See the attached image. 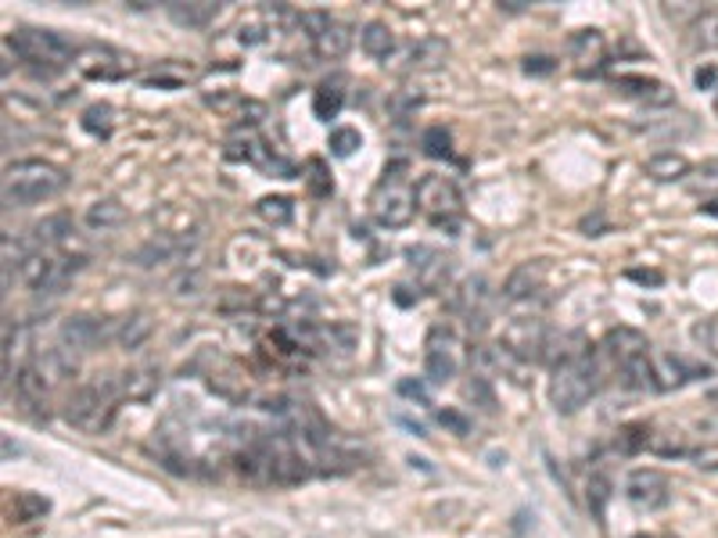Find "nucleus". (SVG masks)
Returning a JSON list of instances; mask_svg holds the SVG:
<instances>
[{
  "instance_id": "f257e3e1",
  "label": "nucleus",
  "mask_w": 718,
  "mask_h": 538,
  "mask_svg": "<svg viewBox=\"0 0 718 538\" xmlns=\"http://www.w3.org/2000/svg\"><path fill=\"white\" fill-rule=\"evenodd\" d=\"M546 362H554V377H550L554 409L565 417L579 414L600 385V370H597V359H592V352H589V341L582 335L560 338V348L550 352Z\"/></svg>"
},
{
  "instance_id": "f03ea898",
  "label": "nucleus",
  "mask_w": 718,
  "mask_h": 538,
  "mask_svg": "<svg viewBox=\"0 0 718 538\" xmlns=\"http://www.w3.org/2000/svg\"><path fill=\"white\" fill-rule=\"evenodd\" d=\"M66 169L47 158H22L4 169V201L8 205H40L66 191Z\"/></svg>"
},
{
  "instance_id": "7ed1b4c3",
  "label": "nucleus",
  "mask_w": 718,
  "mask_h": 538,
  "mask_svg": "<svg viewBox=\"0 0 718 538\" xmlns=\"http://www.w3.org/2000/svg\"><path fill=\"white\" fill-rule=\"evenodd\" d=\"M406 172H410L406 162H388L381 183L370 195V212L388 230L406 227L417 212V187L406 183Z\"/></svg>"
},
{
  "instance_id": "20e7f679",
  "label": "nucleus",
  "mask_w": 718,
  "mask_h": 538,
  "mask_svg": "<svg viewBox=\"0 0 718 538\" xmlns=\"http://www.w3.org/2000/svg\"><path fill=\"white\" fill-rule=\"evenodd\" d=\"M122 399V381L104 377V381H90L76 388L66 402V420L83 427V431H104L116 417V406Z\"/></svg>"
},
{
  "instance_id": "39448f33",
  "label": "nucleus",
  "mask_w": 718,
  "mask_h": 538,
  "mask_svg": "<svg viewBox=\"0 0 718 538\" xmlns=\"http://www.w3.org/2000/svg\"><path fill=\"white\" fill-rule=\"evenodd\" d=\"M11 43V51L22 61L37 69V76H51L58 69H66L72 61V43L54 33V29H33V26H19L4 37Z\"/></svg>"
},
{
  "instance_id": "423d86ee",
  "label": "nucleus",
  "mask_w": 718,
  "mask_h": 538,
  "mask_svg": "<svg viewBox=\"0 0 718 538\" xmlns=\"http://www.w3.org/2000/svg\"><path fill=\"white\" fill-rule=\"evenodd\" d=\"M417 209L425 212L435 227H439V223H452V219H460V209H463L460 187L452 183L449 177L428 172V177L417 183Z\"/></svg>"
},
{
  "instance_id": "0eeeda50",
  "label": "nucleus",
  "mask_w": 718,
  "mask_h": 538,
  "mask_svg": "<svg viewBox=\"0 0 718 538\" xmlns=\"http://www.w3.org/2000/svg\"><path fill=\"white\" fill-rule=\"evenodd\" d=\"M499 348L510 352L513 359L525 362H542L550 356V327L542 320H532V316H521V320H510L503 327V338H499Z\"/></svg>"
},
{
  "instance_id": "6e6552de",
  "label": "nucleus",
  "mask_w": 718,
  "mask_h": 538,
  "mask_svg": "<svg viewBox=\"0 0 718 538\" xmlns=\"http://www.w3.org/2000/svg\"><path fill=\"white\" fill-rule=\"evenodd\" d=\"M626 496L629 502L636 506V510H661V506H668V499H672V488H668V478L661 470H654V467H639L629 474V481H626Z\"/></svg>"
},
{
  "instance_id": "1a4fd4ad",
  "label": "nucleus",
  "mask_w": 718,
  "mask_h": 538,
  "mask_svg": "<svg viewBox=\"0 0 718 538\" xmlns=\"http://www.w3.org/2000/svg\"><path fill=\"white\" fill-rule=\"evenodd\" d=\"M58 335H61V341H66L69 352H93V348L104 345L108 323L98 320V316H66Z\"/></svg>"
},
{
  "instance_id": "9d476101",
  "label": "nucleus",
  "mask_w": 718,
  "mask_h": 538,
  "mask_svg": "<svg viewBox=\"0 0 718 538\" xmlns=\"http://www.w3.org/2000/svg\"><path fill=\"white\" fill-rule=\"evenodd\" d=\"M600 348H604V356L611 359L618 370H626L629 362L650 356V341H647L644 335H639V330H632V327H615V330H607L604 341H600Z\"/></svg>"
},
{
  "instance_id": "9b49d317",
  "label": "nucleus",
  "mask_w": 718,
  "mask_h": 538,
  "mask_svg": "<svg viewBox=\"0 0 718 538\" xmlns=\"http://www.w3.org/2000/svg\"><path fill=\"white\" fill-rule=\"evenodd\" d=\"M568 54L575 61V69H579V76H597L607 58V40L600 29H579V33L568 40Z\"/></svg>"
},
{
  "instance_id": "f8f14e48",
  "label": "nucleus",
  "mask_w": 718,
  "mask_h": 538,
  "mask_svg": "<svg viewBox=\"0 0 718 538\" xmlns=\"http://www.w3.org/2000/svg\"><path fill=\"white\" fill-rule=\"evenodd\" d=\"M615 87L626 93V98L639 101V104H650V108H665V104H672L676 101V93L668 83H661V79H650V76H618L615 79Z\"/></svg>"
},
{
  "instance_id": "ddd939ff",
  "label": "nucleus",
  "mask_w": 718,
  "mask_h": 538,
  "mask_svg": "<svg viewBox=\"0 0 718 538\" xmlns=\"http://www.w3.org/2000/svg\"><path fill=\"white\" fill-rule=\"evenodd\" d=\"M191 248H195V237H173V233H162V237H154V241H148L144 248H137V251H133V262H137V266H162V262H177V259H183Z\"/></svg>"
},
{
  "instance_id": "4468645a",
  "label": "nucleus",
  "mask_w": 718,
  "mask_h": 538,
  "mask_svg": "<svg viewBox=\"0 0 718 538\" xmlns=\"http://www.w3.org/2000/svg\"><path fill=\"white\" fill-rule=\"evenodd\" d=\"M542 277H546V266L539 259L536 262H521L503 283V298H507V302H525V298H532L536 291H542Z\"/></svg>"
},
{
  "instance_id": "2eb2a0df",
  "label": "nucleus",
  "mask_w": 718,
  "mask_h": 538,
  "mask_svg": "<svg viewBox=\"0 0 718 538\" xmlns=\"http://www.w3.org/2000/svg\"><path fill=\"white\" fill-rule=\"evenodd\" d=\"M654 373H658V388H679L686 381H697V377H708V367L690 362L682 356H661L654 362Z\"/></svg>"
},
{
  "instance_id": "dca6fc26",
  "label": "nucleus",
  "mask_w": 718,
  "mask_h": 538,
  "mask_svg": "<svg viewBox=\"0 0 718 538\" xmlns=\"http://www.w3.org/2000/svg\"><path fill=\"white\" fill-rule=\"evenodd\" d=\"M686 47L697 54H711L718 51V11H700L690 19V26H686Z\"/></svg>"
},
{
  "instance_id": "f3484780",
  "label": "nucleus",
  "mask_w": 718,
  "mask_h": 538,
  "mask_svg": "<svg viewBox=\"0 0 718 538\" xmlns=\"http://www.w3.org/2000/svg\"><path fill=\"white\" fill-rule=\"evenodd\" d=\"M446 58H449L446 40L428 37L410 47V54H406V72H435L446 66Z\"/></svg>"
},
{
  "instance_id": "a211bd4d",
  "label": "nucleus",
  "mask_w": 718,
  "mask_h": 538,
  "mask_svg": "<svg viewBox=\"0 0 718 538\" xmlns=\"http://www.w3.org/2000/svg\"><path fill=\"white\" fill-rule=\"evenodd\" d=\"M341 108H346V79L341 76L323 79V83L313 90V116L320 122H331V119H338Z\"/></svg>"
},
{
  "instance_id": "6ab92c4d",
  "label": "nucleus",
  "mask_w": 718,
  "mask_h": 538,
  "mask_svg": "<svg viewBox=\"0 0 718 538\" xmlns=\"http://www.w3.org/2000/svg\"><path fill=\"white\" fill-rule=\"evenodd\" d=\"M166 11H169V19L183 29H206L216 14H220V4H216V0H191V4L177 0V4H169Z\"/></svg>"
},
{
  "instance_id": "aec40b11",
  "label": "nucleus",
  "mask_w": 718,
  "mask_h": 538,
  "mask_svg": "<svg viewBox=\"0 0 718 538\" xmlns=\"http://www.w3.org/2000/svg\"><path fill=\"white\" fill-rule=\"evenodd\" d=\"M647 177L658 180V183H676V180H686L690 177V162H686V155L679 151H658L647 158Z\"/></svg>"
},
{
  "instance_id": "412c9836",
  "label": "nucleus",
  "mask_w": 718,
  "mask_h": 538,
  "mask_svg": "<svg viewBox=\"0 0 718 538\" xmlns=\"http://www.w3.org/2000/svg\"><path fill=\"white\" fill-rule=\"evenodd\" d=\"M14 388H19V399L26 406L43 409V414H47V395H51V385L43 381V373L37 370V362H29V367L19 370V377H14Z\"/></svg>"
},
{
  "instance_id": "4be33fe9",
  "label": "nucleus",
  "mask_w": 718,
  "mask_h": 538,
  "mask_svg": "<svg viewBox=\"0 0 718 538\" xmlns=\"http://www.w3.org/2000/svg\"><path fill=\"white\" fill-rule=\"evenodd\" d=\"M486 295H489V280H486V277H467V280L460 283V288H452L449 309L471 316V320H475V309H478L481 302H486Z\"/></svg>"
},
{
  "instance_id": "5701e85b",
  "label": "nucleus",
  "mask_w": 718,
  "mask_h": 538,
  "mask_svg": "<svg viewBox=\"0 0 718 538\" xmlns=\"http://www.w3.org/2000/svg\"><path fill=\"white\" fill-rule=\"evenodd\" d=\"M72 237V216L69 212H54L43 216L40 223L33 227V245L37 248H58Z\"/></svg>"
},
{
  "instance_id": "b1692460",
  "label": "nucleus",
  "mask_w": 718,
  "mask_h": 538,
  "mask_svg": "<svg viewBox=\"0 0 718 538\" xmlns=\"http://www.w3.org/2000/svg\"><path fill=\"white\" fill-rule=\"evenodd\" d=\"M313 47H317V54H320L323 61L346 58V51L352 47V29H349L346 22H331V26H327L323 33L313 40Z\"/></svg>"
},
{
  "instance_id": "393cba45",
  "label": "nucleus",
  "mask_w": 718,
  "mask_h": 538,
  "mask_svg": "<svg viewBox=\"0 0 718 538\" xmlns=\"http://www.w3.org/2000/svg\"><path fill=\"white\" fill-rule=\"evenodd\" d=\"M611 496H615L611 478H607V474H589V478H586V506H589V514H592L597 525H604V520H607Z\"/></svg>"
},
{
  "instance_id": "a878e982",
  "label": "nucleus",
  "mask_w": 718,
  "mask_h": 538,
  "mask_svg": "<svg viewBox=\"0 0 718 538\" xmlns=\"http://www.w3.org/2000/svg\"><path fill=\"white\" fill-rule=\"evenodd\" d=\"M122 219H127V209H122L116 198H101V201H93L90 209H87L83 223L90 230H112V227L122 223Z\"/></svg>"
},
{
  "instance_id": "bb28decb",
  "label": "nucleus",
  "mask_w": 718,
  "mask_h": 538,
  "mask_svg": "<svg viewBox=\"0 0 718 538\" xmlns=\"http://www.w3.org/2000/svg\"><path fill=\"white\" fill-rule=\"evenodd\" d=\"M359 43H363V51L370 58H378V61H385L388 54L396 51V37H392V29H388L385 22H367L363 33H359Z\"/></svg>"
},
{
  "instance_id": "cd10ccee",
  "label": "nucleus",
  "mask_w": 718,
  "mask_h": 538,
  "mask_svg": "<svg viewBox=\"0 0 718 538\" xmlns=\"http://www.w3.org/2000/svg\"><path fill=\"white\" fill-rule=\"evenodd\" d=\"M425 377L431 385H449L452 377H457V359H452V352H446V348H428Z\"/></svg>"
},
{
  "instance_id": "c85d7f7f",
  "label": "nucleus",
  "mask_w": 718,
  "mask_h": 538,
  "mask_svg": "<svg viewBox=\"0 0 718 538\" xmlns=\"http://www.w3.org/2000/svg\"><path fill=\"white\" fill-rule=\"evenodd\" d=\"M256 212H259L262 219H267V223H273V227H288V223H291V216H295V209H291V198H285V195L259 198Z\"/></svg>"
},
{
  "instance_id": "c756f323",
  "label": "nucleus",
  "mask_w": 718,
  "mask_h": 538,
  "mask_svg": "<svg viewBox=\"0 0 718 538\" xmlns=\"http://www.w3.org/2000/svg\"><path fill=\"white\" fill-rule=\"evenodd\" d=\"M112 126H116L112 104H90L83 112V130L93 133V137H108V133H112Z\"/></svg>"
},
{
  "instance_id": "7c9ffc66",
  "label": "nucleus",
  "mask_w": 718,
  "mask_h": 538,
  "mask_svg": "<svg viewBox=\"0 0 718 538\" xmlns=\"http://www.w3.org/2000/svg\"><path fill=\"white\" fill-rule=\"evenodd\" d=\"M327 148H331L335 158H349V155H356V148H363V137H359V130H352V126H338V130H331Z\"/></svg>"
},
{
  "instance_id": "2f4dec72",
  "label": "nucleus",
  "mask_w": 718,
  "mask_h": 538,
  "mask_svg": "<svg viewBox=\"0 0 718 538\" xmlns=\"http://www.w3.org/2000/svg\"><path fill=\"white\" fill-rule=\"evenodd\" d=\"M154 388H159V370H137L122 381V395H130V399H148Z\"/></svg>"
},
{
  "instance_id": "473e14b6",
  "label": "nucleus",
  "mask_w": 718,
  "mask_h": 538,
  "mask_svg": "<svg viewBox=\"0 0 718 538\" xmlns=\"http://www.w3.org/2000/svg\"><path fill=\"white\" fill-rule=\"evenodd\" d=\"M306 187H309V195H317V198H327L335 191L331 177H327L323 158H309V162H306Z\"/></svg>"
},
{
  "instance_id": "72a5a7b5",
  "label": "nucleus",
  "mask_w": 718,
  "mask_h": 538,
  "mask_svg": "<svg viewBox=\"0 0 718 538\" xmlns=\"http://www.w3.org/2000/svg\"><path fill=\"white\" fill-rule=\"evenodd\" d=\"M420 148L428 158H449L452 155V137L446 133V126H428L425 137H420Z\"/></svg>"
},
{
  "instance_id": "f704fd0d",
  "label": "nucleus",
  "mask_w": 718,
  "mask_h": 538,
  "mask_svg": "<svg viewBox=\"0 0 718 538\" xmlns=\"http://www.w3.org/2000/svg\"><path fill=\"white\" fill-rule=\"evenodd\" d=\"M148 335H151V320H148V316H130V320L119 327V345L122 348H140Z\"/></svg>"
},
{
  "instance_id": "c9c22d12",
  "label": "nucleus",
  "mask_w": 718,
  "mask_h": 538,
  "mask_svg": "<svg viewBox=\"0 0 718 538\" xmlns=\"http://www.w3.org/2000/svg\"><path fill=\"white\" fill-rule=\"evenodd\" d=\"M647 446H650L647 424H629V427H621V431H618V449L621 452H639V449H647Z\"/></svg>"
},
{
  "instance_id": "e433bc0d",
  "label": "nucleus",
  "mask_w": 718,
  "mask_h": 538,
  "mask_svg": "<svg viewBox=\"0 0 718 538\" xmlns=\"http://www.w3.org/2000/svg\"><path fill=\"white\" fill-rule=\"evenodd\" d=\"M262 19L273 22V26H299L302 14L291 11L288 4H267V8H262Z\"/></svg>"
},
{
  "instance_id": "4c0bfd02",
  "label": "nucleus",
  "mask_w": 718,
  "mask_h": 538,
  "mask_svg": "<svg viewBox=\"0 0 718 538\" xmlns=\"http://www.w3.org/2000/svg\"><path fill=\"white\" fill-rule=\"evenodd\" d=\"M439 424L446 427V431L457 435V438L471 435V420H467L460 409H439Z\"/></svg>"
},
{
  "instance_id": "58836bf2",
  "label": "nucleus",
  "mask_w": 718,
  "mask_h": 538,
  "mask_svg": "<svg viewBox=\"0 0 718 538\" xmlns=\"http://www.w3.org/2000/svg\"><path fill=\"white\" fill-rule=\"evenodd\" d=\"M396 391L402 395V399H410V402L431 406V395H428V388L420 385V381H413V377H402V381L396 385Z\"/></svg>"
},
{
  "instance_id": "ea45409f",
  "label": "nucleus",
  "mask_w": 718,
  "mask_h": 538,
  "mask_svg": "<svg viewBox=\"0 0 718 538\" xmlns=\"http://www.w3.org/2000/svg\"><path fill=\"white\" fill-rule=\"evenodd\" d=\"M331 22H335V19H331V14H327V11H302V22H299V26L306 29L309 37L317 40V37L323 33V29L331 26Z\"/></svg>"
},
{
  "instance_id": "a19ab883",
  "label": "nucleus",
  "mask_w": 718,
  "mask_h": 538,
  "mask_svg": "<svg viewBox=\"0 0 718 538\" xmlns=\"http://www.w3.org/2000/svg\"><path fill=\"white\" fill-rule=\"evenodd\" d=\"M467 395H471V399H481V402H486L489 414H496V395H492V388L486 385V377H481V373L471 377V385H467Z\"/></svg>"
},
{
  "instance_id": "79ce46f5",
  "label": "nucleus",
  "mask_w": 718,
  "mask_h": 538,
  "mask_svg": "<svg viewBox=\"0 0 718 538\" xmlns=\"http://www.w3.org/2000/svg\"><path fill=\"white\" fill-rule=\"evenodd\" d=\"M198 288H201V273H198V269H195V273H183V277L173 280V295L177 298H198L201 295Z\"/></svg>"
},
{
  "instance_id": "37998d69",
  "label": "nucleus",
  "mask_w": 718,
  "mask_h": 538,
  "mask_svg": "<svg viewBox=\"0 0 718 538\" xmlns=\"http://www.w3.org/2000/svg\"><path fill=\"white\" fill-rule=\"evenodd\" d=\"M521 69H525L528 76H550L557 66H554V58H546V54H532V58H525V61H521Z\"/></svg>"
},
{
  "instance_id": "c03bdc74",
  "label": "nucleus",
  "mask_w": 718,
  "mask_h": 538,
  "mask_svg": "<svg viewBox=\"0 0 718 538\" xmlns=\"http://www.w3.org/2000/svg\"><path fill=\"white\" fill-rule=\"evenodd\" d=\"M37 514H47V499H40V496H22L19 499V520H29V517H37Z\"/></svg>"
},
{
  "instance_id": "a18cd8bd",
  "label": "nucleus",
  "mask_w": 718,
  "mask_h": 538,
  "mask_svg": "<svg viewBox=\"0 0 718 538\" xmlns=\"http://www.w3.org/2000/svg\"><path fill=\"white\" fill-rule=\"evenodd\" d=\"M694 87L697 90H715L718 87V69L711 66V61H705V66L694 72Z\"/></svg>"
},
{
  "instance_id": "49530a36",
  "label": "nucleus",
  "mask_w": 718,
  "mask_h": 538,
  "mask_svg": "<svg viewBox=\"0 0 718 538\" xmlns=\"http://www.w3.org/2000/svg\"><path fill=\"white\" fill-rule=\"evenodd\" d=\"M238 40H241L245 47H256V43L267 40V26H259V22H248V26H241V29H238Z\"/></svg>"
},
{
  "instance_id": "de8ad7c7",
  "label": "nucleus",
  "mask_w": 718,
  "mask_h": 538,
  "mask_svg": "<svg viewBox=\"0 0 718 538\" xmlns=\"http://www.w3.org/2000/svg\"><path fill=\"white\" fill-rule=\"evenodd\" d=\"M629 280H639V283H661V273H654V269H629Z\"/></svg>"
},
{
  "instance_id": "09e8293b",
  "label": "nucleus",
  "mask_w": 718,
  "mask_h": 538,
  "mask_svg": "<svg viewBox=\"0 0 718 538\" xmlns=\"http://www.w3.org/2000/svg\"><path fill=\"white\" fill-rule=\"evenodd\" d=\"M700 212H705V216H718V195H715V198H708L705 205H700Z\"/></svg>"
},
{
  "instance_id": "8fccbe9b",
  "label": "nucleus",
  "mask_w": 718,
  "mask_h": 538,
  "mask_svg": "<svg viewBox=\"0 0 718 538\" xmlns=\"http://www.w3.org/2000/svg\"><path fill=\"white\" fill-rule=\"evenodd\" d=\"M715 112H718V87H715Z\"/></svg>"
},
{
  "instance_id": "3c124183",
  "label": "nucleus",
  "mask_w": 718,
  "mask_h": 538,
  "mask_svg": "<svg viewBox=\"0 0 718 538\" xmlns=\"http://www.w3.org/2000/svg\"><path fill=\"white\" fill-rule=\"evenodd\" d=\"M632 538H654V535H632Z\"/></svg>"
}]
</instances>
